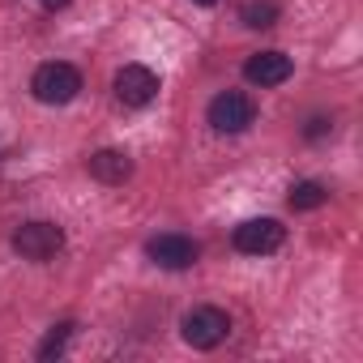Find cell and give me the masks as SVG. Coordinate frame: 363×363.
Instances as JSON below:
<instances>
[{
	"label": "cell",
	"instance_id": "6da1fadb",
	"mask_svg": "<svg viewBox=\"0 0 363 363\" xmlns=\"http://www.w3.org/2000/svg\"><path fill=\"white\" fill-rule=\"evenodd\" d=\"M82 69L77 65H69V60H48V65H39L35 69V77H30V94L43 103V107H65V103H73L77 94H82Z\"/></svg>",
	"mask_w": 363,
	"mask_h": 363
},
{
	"label": "cell",
	"instance_id": "277c9868",
	"mask_svg": "<svg viewBox=\"0 0 363 363\" xmlns=\"http://www.w3.org/2000/svg\"><path fill=\"white\" fill-rule=\"evenodd\" d=\"M227 333H231V316L214 303H201V308L184 312V320H179V337L193 350H214L227 342Z\"/></svg>",
	"mask_w": 363,
	"mask_h": 363
},
{
	"label": "cell",
	"instance_id": "8fae6325",
	"mask_svg": "<svg viewBox=\"0 0 363 363\" xmlns=\"http://www.w3.org/2000/svg\"><path fill=\"white\" fill-rule=\"evenodd\" d=\"M286 201H291V210H320V206L329 201V189L316 184V179H299Z\"/></svg>",
	"mask_w": 363,
	"mask_h": 363
},
{
	"label": "cell",
	"instance_id": "30bf717a",
	"mask_svg": "<svg viewBox=\"0 0 363 363\" xmlns=\"http://www.w3.org/2000/svg\"><path fill=\"white\" fill-rule=\"evenodd\" d=\"M278 18H282L278 0H248V5H240V22L248 30H269V26H278Z\"/></svg>",
	"mask_w": 363,
	"mask_h": 363
},
{
	"label": "cell",
	"instance_id": "4fadbf2b",
	"mask_svg": "<svg viewBox=\"0 0 363 363\" xmlns=\"http://www.w3.org/2000/svg\"><path fill=\"white\" fill-rule=\"evenodd\" d=\"M333 133V120H325V116H312L308 124H303V137L308 141H320V137H329Z\"/></svg>",
	"mask_w": 363,
	"mask_h": 363
},
{
	"label": "cell",
	"instance_id": "5bb4252c",
	"mask_svg": "<svg viewBox=\"0 0 363 363\" xmlns=\"http://www.w3.org/2000/svg\"><path fill=\"white\" fill-rule=\"evenodd\" d=\"M69 0H43V9H65Z\"/></svg>",
	"mask_w": 363,
	"mask_h": 363
},
{
	"label": "cell",
	"instance_id": "7c38bea8",
	"mask_svg": "<svg viewBox=\"0 0 363 363\" xmlns=\"http://www.w3.org/2000/svg\"><path fill=\"white\" fill-rule=\"evenodd\" d=\"M73 329H77L73 320H60V325H52V333H48L43 342H39V350H35V354H39L43 363H52V359H60V354L69 350V337H73Z\"/></svg>",
	"mask_w": 363,
	"mask_h": 363
},
{
	"label": "cell",
	"instance_id": "5b68a950",
	"mask_svg": "<svg viewBox=\"0 0 363 363\" xmlns=\"http://www.w3.org/2000/svg\"><path fill=\"white\" fill-rule=\"evenodd\" d=\"M231 244L244 257H269V252H278L286 244V227L278 218H248V223H240L231 231Z\"/></svg>",
	"mask_w": 363,
	"mask_h": 363
},
{
	"label": "cell",
	"instance_id": "8992f818",
	"mask_svg": "<svg viewBox=\"0 0 363 363\" xmlns=\"http://www.w3.org/2000/svg\"><path fill=\"white\" fill-rule=\"evenodd\" d=\"M145 257L158 265V269H193L201 261V244L193 235H179V231H167V235H154L145 244Z\"/></svg>",
	"mask_w": 363,
	"mask_h": 363
},
{
	"label": "cell",
	"instance_id": "ba28073f",
	"mask_svg": "<svg viewBox=\"0 0 363 363\" xmlns=\"http://www.w3.org/2000/svg\"><path fill=\"white\" fill-rule=\"evenodd\" d=\"M291 73H295V65L282 52H257V56L244 60V82L248 86H261V90H274V86L291 82Z\"/></svg>",
	"mask_w": 363,
	"mask_h": 363
},
{
	"label": "cell",
	"instance_id": "9c48e42d",
	"mask_svg": "<svg viewBox=\"0 0 363 363\" xmlns=\"http://www.w3.org/2000/svg\"><path fill=\"white\" fill-rule=\"evenodd\" d=\"M90 175L99 179V184H124V179L133 175V158L124 154V150H99V154H90Z\"/></svg>",
	"mask_w": 363,
	"mask_h": 363
},
{
	"label": "cell",
	"instance_id": "52a82bcc",
	"mask_svg": "<svg viewBox=\"0 0 363 363\" xmlns=\"http://www.w3.org/2000/svg\"><path fill=\"white\" fill-rule=\"evenodd\" d=\"M111 90L124 107H150L158 99V73L145 65H124V69H116Z\"/></svg>",
	"mask_w": 363,
	"mask_h": 363
},
{
	"label": "cell",
	"instance_id": "3957f363",
	"mask_svg": "<svg viewBox=\"0 0 363 363\" xmlns=\"http://www.w3.org/2000/svg\"><path fill=\"white\" fill-rule=\"evenodd\" d=\"M206 120H210V128H214V133L235 137V133H248V128L257 124V103H252L244 90H223V94H214V99H210Z\"/></svg>",
	"mask_w": 363,
	"mask_h": 363
},
{
	"label": "cell",
	"instance_id": "9a60e30c",
	"mask_svg": "<svg viewBox=\"0 0 363 363\" xmlns=\"http://www.w3.org/2000/svg\"><path fill=\"white\" fill-rule=\"evenodd\" d=\"M193 5H206V9H210V5H218V0H193Z\"/></svg>",
	"mask_w": 363,
	"mask_h": 363
},
{
	"label": "cell",
	"instance_id": "7a4b0ae2",
	"mask_svg": "<svg viewBox=\"0 0 363 363\" xmlns=\"http://www.w3.org/2000/svg\"><path fill=\"white\" fill-rule=\"evenodd\" d=\"M9 244H13V252H18L22 261L48 265V261H56V257L65 252V227L35 218V223H22V227L13 231V240H9Z\"/></svg>",
	"mask_w": 363,
	"mask_h": 363
}]
</instances>
